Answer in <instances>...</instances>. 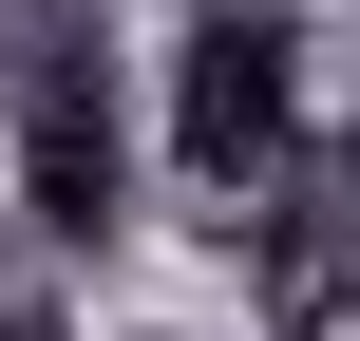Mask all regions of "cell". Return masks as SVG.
<instances>
[{"mask_svg": "<svg viewBox=\"0 0 360 341\" xmlns=\"http://www.w3.org/2000/svg\"><path fill=\"white\" fill-rule=\"evenodd\" d=\"M0 171H19V228H57V247L133 228L152 114H133V38L95 0H0Z\"/></svg>", "mask_w": 360, "mask_h": 341, "instance_id": "cell-1", "label": "cell"}, {"mask_svg": "<svg viewBox=\"0 0 360 341\" xmlns=\"http://www.w3.org/2000/svg\"><path fill=\"white\" fill-rule=\"evenodd\" d=\"M133 114L190 190H285L323 152V19L304 0H171V38L133 57Z\"/></svg>", "mask_w": 360, "mask_h": 341, "instance_id": "cell-2", "label": "cell"}]
</instances>
